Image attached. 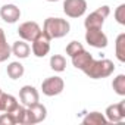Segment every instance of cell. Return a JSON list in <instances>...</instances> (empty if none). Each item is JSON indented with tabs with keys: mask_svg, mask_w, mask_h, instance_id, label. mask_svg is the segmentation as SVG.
I'll return each instance as SVG.
<instances>
[{
	"mask_svg": "<svg viewBox=\"0 0 125 125\" xmlns=\"http://www.w3.org/2000/svg\"><path fill=\"white\" fill-rule=\"evenodd\" d=\"M71 31V24L63 18H47L43 24V32L53 38H62Z\"/></svg>",
	"mask_w": 125,
	"mask_h": 125,
	"instance_id": "obj_1",
	"label": "cell"
},
{
	"mask_svg": "<svg viewBox=\"0 0 125 125\" xmlns=\"http://www.w3.org/2000/svg\"><path fill=\"white\" fill-rule=\"evenodd\" d=\"M113 71H115V63L110 59H99V60L93 59L91 65L88 66V69L84 74L91 80H100V78L110 77Z\"/></svg>",
	"mask_w": 125,
	"mask_h": 125,
	"instance_id": "obj_2",
	"label": "cell"
},
{
	"mask_svg": "<svg viewBox=\"0 0 125 125\" xmlns=\"http://www.w3.org/2000/svg\"><path fill=\"white\" fill-rule=\"evenodd\" d=\"M110 13V8L107 5H103L100 8H97L94 12H91L85 19H84V27L85 30L88 28H103V24L106 21V18Z\"/></svg>",
	"mask_w": 125,
	"mask_h": 125,
	"instance_id": "obj_3",
	"label": "cell"
},
{
	"mask_svg": "<svg viewBox=\"0 0 125 125\" xmlns=\"http://www.w3.org/2000/svg\"><path fill=\"white\" fill-rule=\"evenodd\" d=\"M47 118V109L44 104H41L40 102L35 104H31L27 107L25 110V118H24V125H34V124H40Z\"/></svg>",
	"mask_w": 125,
	"mask_h": 125,
	"instance_id": "obj_4",
	"label": "cell"
},
{
	"mask_svg": "<svg viewBox=\"0 0 125 125\" xmlns=\"http://www.w3.org/2000/svg\"><path fill=\"white\" fill-rule=\"evenodd\" d=\"M65 88V83L60 77L54 75V77H49L46 78L43 83H41V91L44 96L47 97H54V96H59Z\"/></svg>",
	"mask_w": 125,
	"mask_h": 125,
	"instance_id": "obj_5",
	"label": "cell"
},
{
	"mask_svg": "<svg viewBox=\"0 0 125 125\" xmlns=\"http://www.w3.org/2000/svg\"><path fill=\"white\" fill-rule=\"evenodd\" d=\"M62 8L68 18H81L87 12V0H63Z\"/></svg>",
	"mask_w": 125,
	"mask_h": 125,
	"instance_id": "obj_6",
	"label": "cell"
},
{
	"mask_svg": "<svg viewBox=\"0 0 125 125\" xmlns=\"http://www.w3.org/2000/svg\"><path fill=\"white\" fill-rule=\"evenodd\" d=\"M85 43L94 49H104L107 46V35L102 28H88L85 31Z\"/></svg>",
	"mask_w": 125,
	"mask_h": 125,
	"instance_id": "obj_7",
	"label": "cell"
},
{
	"mask_svg": "<svg viewBox=\"0 0 125 125\" xmlns=\"http://www.w3.org/2000/svg\"><path fill=\"white\" fill-rule=\"evenodd\" d=\"M50 41H52V38L49 35H46L41 30V34L31 41V52L34 53V56H37V57L47 56L50 52Z\"/></svg>",
	"mask_w": 125,
	"mask_h": 125,
	"instance_id": "obj_8",
	"label": "cell"
},
{
	"mask_svg": "<svg viewBox=\"0 0 125 125\" xmlns=\"http://www.w3.org/2000/svg\"><path fill=\"white\" fill-rule=\"evenodd\" d=\"M18 34L21 37V40L24 41H32L34 38H37L40 34H41V28L37 22L34 21H27V22H22L18 28Z\"/></svg>",
	"mask_w": 125,
	"mask_h": 125,
	"instance_id": "obj_9",
	"label": "cell"
},
{
	"mask_svg": "<svg viewBox=\"0 0 125 125\" xmlns=\"http://www.w3.org/2000/svg\"><path fill=\"white\" fill-rule=\"evenodd\" d=\"M104 116L107 122H122L125 119V102H119L115 104H109L104 110Z\"/></svg>",
	"mask_w": 125,
	"mask_h": 125,
	"instance_id": "obj_10",
	"label": "cell"
},
{
	"mask_svg": "<svg viewBox=\"0 0 125 125\" xmlns=\"http://www.w3.org/2000/svg\"><path fill=\"white\" fill-rule=\"evenodd\" d=\"M19 100L22 102L24 106H31V104H35L40 102V93L35 87L32 85H24L21 90H19Z\"/></svg>",
	"mask_w": 125,
	"mask_h": 125,
	"instance_id": "obj_11",
	"label": "cell"
},
{
	"mask_svg": "<svg viewBox=\"0 0 125 125\" xmlns=\"http://www.w3.org/2000/svg\"><path fill=\"white\" fill-rule=\"evenodd\" d=\"M0 18H2L6 24H15L21 18V9L16 5L8 3L0 8Z\"/></svg>",
	"mask_w": 125,
	"mask_h": 125,
	"instance_id": "obj_12",
	"label": "cell"
},
{
	"mask_svg": "<svg viewBox=\"0 0 125 125\" xmlns=\"http://www.w3.org/2000/svg\"><path fill=\"white\" fill-rule=\"evenodd\" d=\"M71 60H72V65H74L77 69L85 72V71L88 69V66L91 65V62H93V56H91V53H88L87 50H81V52H78L77 54H74V56L71 57Z\"/></svg>",
	"mask_w": 125,
	"mask_h": 125,
	"instance_id": "obj_13",
	"label": "cell"
},
{
	"mask_svg": "<svg viewBox=\"0 0 125 125\" xmlns=\"http://www.w3.org/2000/svg\"><path fill=\"white\" fill-rule=\"evenodd\" d=\"M18 100L15 96L12 94H6V93H0V112H13L16 107H18Z\"/></svg>",
	"mask_w": 125,
	"mask_h": 125,
	"instance_id": "obj_14",
	"label": "cell"
},
{
	"mask_svg": "<svg viewBox=\"0 0 125 125\" xmlns=\"http://www.w3.org/2000/svg\"><path fill=\"white\" fill-rule=\"evenodd\" d=\"M10 50H12V54L16 56L18 59H27V57L30 56V53H31V47H30V44H28L27 41H24V40H18V41H15V43L12 44Z\"/></svg>",
	"mask_w": 125,
	"mask_h": 125,
	"instance_id": "obj_15",
	"label": "cell"
},
{
	"mask_svg": "<svg viewBox=\"0 0 125 125\" xmlns=\"http://www.w3.org/2000/svg\"><path fill=\"white\" fill-rule=\"evenodd\" d=\"M83 124L84 125H106L107 119H106L104 113H100V112L94 110V112H90L84 116Z\"/></svg>",
	"mask_w": 125,
	"mask_h": 125,
	"instance_id": "obj_16",
	"label": "cell"
},
{
	"mask_svg": "<svg viewBox=\"0 0 125 125\" xmlns=\"http://www.w3.org/2000/svg\"><path fill=\"white\" fill-rule=\"evenodd\" d=\"M10 56H12V50H10V46L8 43L6 34H5V31L2 28H0V63H2V62H6Z\"/></svg>",
	"mask_w": 125,
	"mask_h": 125,
	"instance_id": "obj_17",
	"label": "cell"
},
{
	"mask_svg": "<svg viewBox=\"0 0 125 125\" xmlns=\"http://www.w3.org/2000/svg\"><path fill=\"white\" fill-rule=\"evenodd\" d=\"M6 72L9 75V78L12 80H19L24 74H25V68L21 62H10L6 68Z\"/></svg>",
	"mask_w": 125,
	"mask_h": 125,
	"instance_id": "obj_18",
	"label": "cell"
},
{
	"mask_svg": "<svg viewBox=\"0 0 125 125\" xmlns=\"http://www.w3.org/2000/svg\"><path fill=\"white\" fill-rule=\"evenodd\" d=\"M115 54L119 62H125V32H121L115 41Z\"/></svg>",
	"mask_w": 125,
	"mask_h": 125,
	"instance_id": "obj_19",
	"label": "cell"
},
{
	"mask_svg": "<svg viewBox=\"0 0 125 125\" xmlns=\"http://www.w3.org/2000/svg\"><path fill=\"white\" fill-rule=\"evenodd\" d=\"M50 68L54 72H63L66 68V59L62 54H53L50 57Z\"/></svg>",
	"mask_w": 125,
	"mask_h": 125,
	"instance_id": "obj_20",
	"label": "cell"
},
{
	"mask_svg": "<svg viewBox=\"0 0 125 125\" xmlns=\"http://www.w3.org/2000/svg\"><path fill=\"white\" fill-rule=\"evenodd\" d=\"M112 88L118 96H125V75L119 74L112 81Z\"/></svg>",
	"mask_w": 125,
	"mask_h": 125,
	"instance_id": "obj_21",
	"label": "cell"
},
{
	"mask_svg": "<svg viewBox=\"0 0 125 125\" xmlns=\"http://www.w3.org/2000/svg\"><path fill=\"white\" fill-rule=\"evenodd\" d=\"M81 50H84V46H83L80 41H77V40L71 41V43L66 46V54H68L69 57H72L74 54H77V53L81 52Z\"/></svg>",
	"mask_w": 125,
	"mask_h": 125,
	"instance_id": "obj_22",
	"label": "cell"
},
{
	"mask_svg": "<svg viewBox=\"0 0 125 125\" xmlns=\"http://www.w3.org/2000/svg\"><path fill=\"white\" fill-rule=\"evenodd\" d=\"M25 110H27V106H21V104H18V107L13 110V112H10L12 115H13V118H15V124H21V125H24V118H25Z\"/></svg>",
	"mask_w": 125,
	"mask_h": 125,
	"instance_id": "obj_23",
	"label": "cell"
},
{
	"mask_svg": "<svg viewBox=\"0 0 125 125\" xmlns=\"http://www.w3.org/2000/svg\"><path fill=\"white\" fill-rule=\"evenodd\" d=\"M115 19L119 25H125V5H119L115 9Z\"/></svg>",
	"mask_w": 125,
	"mask_h": 125,
	"instance_id": "obj_24",
	"label": "cell"
},
{
	"mask_svg": "<svg viewBox=\"0 0 125 125\" xmlns=\"http://www.w3.org/2000/svg\"><path fill=\"white\" fill-rule=\"evenodd\" d=\"M0 125H16L13 115L12 113H8V112L2 113V115H0Z\"/></svg>",
	"mask_w": 125,
	"mask_h": 125,
	"instance_id": "obj_25",
	"label": "cell"
},
{
	"mask_svg": "<svg viewBox=\"0 0 125 125\" xmlns=\"http://www.w3.org/2000/svg\"><path fill=\"white\" fill-rule=\"evenodd\" d=\"M46 2H50V3H54V2H59V0H46Z\"/></svg>",
	"mask_w": 125,
	"mask_h": 125,
	"instance_id": "obj_26",
	"label": "cell"
},
{
	"mask_svg": "<svg viewBox=\"0 0 125 125\" xmlns=\"http://www.w3.org/2000/svg\"><path fill=\"white\" fill-rule=\"evenodd\" d=\"M0 93H2V88H0Z\"/></svg>",
	"mask_w": 125,
	"mask_h": 125,
	"instance_id": "obj_27",
	"label": "cell"
}]
</instances>
